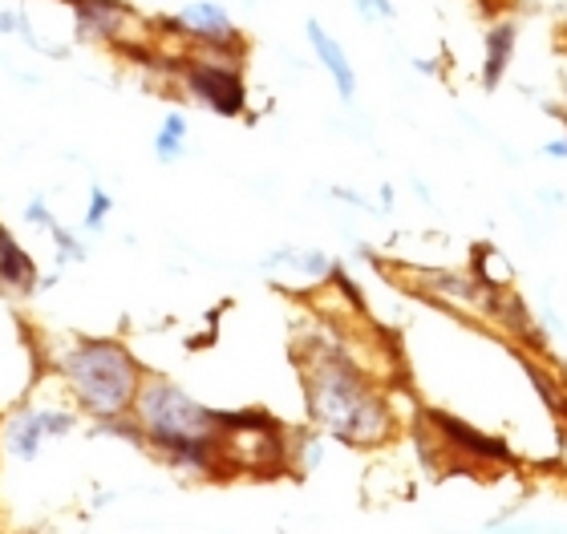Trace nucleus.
I'll list each match as a JSON object with an SVG mask.
<instances>
[{"label":"nucleus","mask_w":567,"mask_h":534,"mask_svg":"<svg viewBox=\"0 0 567 534\" xmlns=\"http://www.w3.org/2000/svg\"><path fill=\"white\" fill-rule=\"evenodd\" d=\"M300 385L308 417L320 433L357 450H373L393 438L398 417L390 392L373 377V368L337 336L317 333L300 345Z\"/></svg>","instance_id":"1"},{"label":"nucleus","mask_w":567,"mask_h":534,"mask_svg":"<svg viewBox=\"0 0 567 534\" xmlns=\"http://www.w3.org/2000/svg\"><path fill=\"white\" fill-rule=\"evenodd\" d=\"M131 413L142 426L146 450L158 453L171 470L187 478H207V482L231 478L224 458L219 409L195 401L183 385H175L171 377L146 373Z\"/></svg>","instance_id":"2"},{"label":"nucleus","mask_w":567,"mask_h":534,"mask_svg":"<svg viewBox=\"0 0 567 534\" xmlns=\"http://www.w3.org/2000/svg\"><path fill=\"white\" fill-rule=\"evenodd\" d=\"M49 365L70 392L73 409L94 421L131 413L146 380V368L131 353V345L114 336H70L49 353Z\"/></svg>","instance_id":"3"},{"label":"nucleus","mask_w":567,"mask_h":534,"mask_svg":"<svg viewBox=\"0 0 567 534\" xmlns=\"http://www.w3.org/2000/svg\"><path fill=\"white\" fill-rule=\"evenodd\" d=\"M219 429L231 474H280L292 458L280 421L264 409H219Z\"/></svg>","instance_id":"4"},{"label":"nucleus","mask_w":567,"mask_h":534,"mask_svg":"<svg viewBox=\"0 0 567 534\" xmlns=\"http://www.w3.org/2000/svg\"><path fill=\"white\" fill-rule=\"evenodd\" d=\"M175 82L195 106L215 114V118H244L248 114V77H244V61L239 57L178 53Z\"/></svg>","instance_id":"5"},{"label":"nucleus","mask_w":567,"mask_h":534,"mask_svg":"<svg viewBox=\"0 0 567 534\" xmlns=\"http://www.w3.org/2000/svg\"><path fill=\"white\" fill-rule=\"evenodd\" d=\"M158 29L175 33L187 53H219V57H248V41L239 33L236 17L219 0H187L183 9L158 21Z\"/></svg>","instance_id":"6"},{"label":"nucleus","mask_w":567,"mask_h":534,"mask_svg":"<svg viewBox=\"0 0 567 534\" xmlns=\"http://www.w3.org/2000/svg\"><path fill=\"white\" fill-rule=\"evenodd\" d=\"M73 426H78V409H70V405H21L17 413L4 417L0 441L17 462H37L45 441L70 438Z\"/></svg>","instance_id":"7"},{"label":"nucleus","mask_w":567,"mask_h":534,"mask_svg":"<svg viewBox=\"0 0 567 534\" xmlns=\"http://www.w3.org/2000/svg\"><path fill=\"white\" fill-rule=\"evenodd\" d=\"M73 24V41L78 45H110V49H131L142 41L138 9L131 0H65Z\"/></svg>","instance_id":"8"},{"label":"nucleus","mask_w":567,"mask_h":534,"mask_svg":"<svg viewBox=\"0 0 567 534\" xmlns=\"http://www.w3.org/2000/svg\"><path fill=\"white\" fill-rule=\"evenodd\" d=\"M425 426L446 441V450L454 453V458H466V462H474V465H511L515 462V453L507 450V441H498V438H491V433H483V429L466 426V421L454 413L425 409Z\"/></svg>","instance_id":"9"},{"label":"nucleus","mask_w":567,"mask_h":534,"mask_svg":"<svg viewBox=\"0 0 567 534\" xmlns=\"http://www.w3.org/2000/svg\"><path fill=\"white\" fill-rule=\"evenodd\" d=\"M305 36H308L312 57L320 61V70L329 73L337 97H341L344 106H353L357 102V70H353V61H349V53H344V45L317 21V17H308L305 21Z\"/></svg>","instance_id":"10"},{"label":"nucleus","mask_w":567,"mask_h":534,"mask_svg":"<svg viewBox=\"0 0 567 534\" xmlns=\"http://www.w3.org/2000/svg\"><path fill=\"white\" fill-rule=\"evenodd\" d=\"M37 284H41V263L17 239V231H9V227L0 223V296L29 300L37 296Z\"/></svg>","instance_id":"11"},{"label":"nucleus","mask_w":567,"mask_h":534,"mask_svg":"<svg viewBox=\"0 0 567 534\" xmlns=\"http://www.w3.org/2000/svg\"><path fill=\"white\" fill-rule=\"evenodd\" d=\"M515 49H519V21L498 17L483 36V85L486 90H498V82L507 77L511 61H515Z\"/></svg>","instance_id":"12"},{"label":"nucleus","mask_w":567,"mask_h":534,"mask_svg":"<svg viewBox=\"0 0 567 534\" xmlns=\"http://www.w3.org/2000/svg\"><path fill=\"white\" fill-rule=\"evenodd\" d=\"M187 143H190V118L183 109H166L163 122H158V130H154V158L163 163V167H175L178 158L187 155Z\"/></svg>","instance_id":"13"},{"label":"nucleus","mask_w":567,"mask_h":534,"mask_svg":"<svg viewBox=\"0 0 567 534\" xmlns=\"http://www.w3.org/2000/svg\"><path fill=\"white\" fill-rule=\"evenodd\" d=\"M49 235V243H53V260H58V272H65V263H85V243H82V235L78 231H70L65 223H53L45 231Z\"/></svg>","instance_id":"14"},{"label":"nucleus","mask_w":567,"mask_h":534,"mask_svg":"<svg viewBox=\"0 0 567 534\" xmlns=\"http://www.w3.org/2000/svg\"><path fill=\"white\" fill-rule=\"evenodd\" d=\"M110 214H114V195H110L102 182H94V187H90V202H85V211H82V231L85 235H102L110 223Z\"/></svg>","instance_id":"15"},{"label":"nucleus","mask_w":567,"mask_h":534,"mask_svg":"<svg viewBox=\"0 0 567 534\" xmlns=\"http://www.w3.org/2000/svg\"><path fill=\"white\" fill-rule=\"evenodd\" d=\"M24 223L33 227V231H49V227L58 223V214H53L45 195H33V199L24 202Z\"/></svg>","instance_id":"16"},{"label":"nucleus","mask_w":567,"mask_h":534,"mask_svg":"<svg viewBox=\"0 0 567 534\" xmlns=\"http://www.w3.org/2000/svg\"><path fill=\"white\" fill-rule=\"evenodd\" d=\"M353 9H357V17L369 24H381L398 17V4H393V0H353Z\"/></svg>","instance_id":"17"},{"label":"nucleus","mask_w":567,"mask_h":534,"mask_svg":"<svg viewBox=\"0 0 567 534\" xmlns=\"http://www.w3.org/2000/svg\"><path fill=\"white\" fill-rule=\"evenodd\" d=\"M24 17H29L24 9H0V36H21Z\"/></svg>","instance_id":"18"},{"label":"nucleus","mask_w":567,"mask_h":534,"mask_svg":"<svg viewBox=\"0 0 567 534\" xmlns=\"http://www.w3.org/2000/svg\"><path fill=\"white\" fill-rule=\"evenodd\" d=\"M544 155L547 158H567V134H559V138H551V143H544Z\"/></svg>","instance_id":"19"},{"label":"nucleus","mask_w":567,"mask_h":534,"mask_svg":"<svg viewBox=\"0 0 567 534\" xmlns=\"http://www.w3.org/2000/svg\"><path fill=\"white\" fill-rule=\"evenodd\" d=\"M41 4H65V0H41Z\"/></svg>","instance_id":"20"}]
</instances>
